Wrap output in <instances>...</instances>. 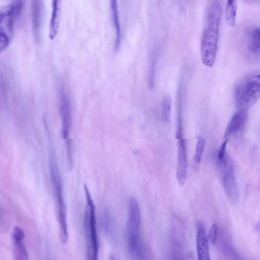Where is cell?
I'll use <instances>...</instances> for the list:
<instances>
[{
	"label": "cell",
	"instance_id": "obj_1",
	"mask_svg": "<svg viewBox=\"0 0 260 260\" xmlns=\"http://www.w3.org/2000/svg\"><path fill=\"white\" fill-rule=\"evenodd\" d=\"M221 15V0H208L201 40V54L203 63L209 67L214 65L216 59Z\"/></svg>",
	"mask_w": 260,
	"mask_h": 260
},
{
	"label": "cell",
	"instance_id": "obj_2",
	"mask_svg": "<svg viewBox=\"0 0 260 260\" xmlns=\"http://www.w3.org/2000/svg\"><path fill=\"white\" fill-rule=\"evenodd\" d=\"M260 98V69L251 72L236 84L234 99L239 110H247Z\"/></svg>",
	"mask_w": 260,
	"mask_h": 260
},
{
	"label": "cell",
	"instance_id": "obj_3",
	"mask_svg": "<svg viewBox=\"0 0 260 260\" xmlns=\"http://www.w3.org/2000/svg\"><path fill=\"white\" fill-rule=\"evenodd\" d=\"M49 159L51 179L56 201L57 218L59 227V239L62 244H66L68 240V232L62 184L55 156L52 151L50 155Z\"/></svg>",
	"mask_w": 260,
	"mask_h": 260
},
{
	"label": "cell",
	"instance_id": "obj_4",
	"mask_svg": "<svg viewBox=\"0 0 260 260\" xmlns=\"http://www.w3.org/2000/svg\"><path fill=\"white\" fill-rule=\"evenodd\" d=\"M87 205L84 215V227L87 243L88 259H96L99 252V240L97 234L95 206L86 184L84 185Z\"/></svg>",
	"mask_w": 260,
	"mask_h": 260
},
{
	"label": "cell",
	"instance_id": "obj_5",
	"mask_svg": "<svg viewBox=\"0 0 260 260\" xmlns=\"http://www.w3.org/2000/svg\"><path fill=\"white\" fill-rule=\"evenodd\" d=\"M15 9L11 4L1 7L0 10V51L5 50L9 45L14 32Z\"/></svg>",
	"mask_w": 260,
	"mask_h": 260
},
{
	"label": "cell",
	"instance_id": "obj_6",
	"mask_svg": "<svg viewBox=\"0 0 260 260\" xmlns=\"http://www.w3.org/2000/svg\"><path fill=\"white\" fill-rule=\"evenodd\" d=\"M218 162L222 170V180L225 191L231 202L235 203L239 199V191L233 167L228 162L226 156Z\"/></svg>",
	"mask_w": 260,
	"mask_h": 260
},
{
	"label": "cell",
	"instance_id": "obj_7",
	"mask_svg": "<svg viewBox=\"0 0 260 260\" xmlns=\"http://www.w3.org/2000/svg\"><path fill=\"white\" fill-rule=\"evenodd\" d=\"M60 98V112L62 118V135L64 140L67 141L68 152V162L70 166H72V155L69 135L71 123V114L70 103L63 91H61Z\"/></svg>",
	"mask_w": 260,
	"mask_h": 260
},
{
	"label": "cell",
	"instance_id": "obj_8",
	"mask_svg": "<svg viewBox=\"0 0 260 260\" xmlns=\"http://www.w3.org/2000/svg\"><path fill=\"white\" fill-rule=\"evenodd\" d=\"M176 138L178 140L176 178L179 184L182 185L185 181L187 172L186 143L183 134H177Z\"/></svg>",
	"mask_w": 260,
	"mask_h": 260
},
{
	"label": "cell",
	"instance_id": "obj_9",
	"mask_svg": "<svg viewBox=\"0 0 260 260\" xmlns=\"http://www.w3.org/2000/svg\"><path fill=\"white\" fill-rule=\"evenodd\" d=\"M197 250L199 260H209L208 238L204 226L199 223L197 226Z\"/></svg>",
	"mask_w": 260,
	"mask_h": 260
},
{
	"label": "cell",
	"instance_id": "obj_10",
	"mask_svg": "<svg viewBox=\"0 0 260 260\" xmlns=\"http://www.w3.org/2000/svg\"><path fill=\"white\" fill-rule=\"evenodd\" d=\"M248 117L247 110H239L235 113L230 120L224 135V138L228 139L239 132L245 125Z\"/></svg>",
	"mask_w": 260,
	"mask_h": 260
},
{
	"label": "cell",
	"instance_id": "obj_11",
	"mask_svg": "<svg viewBox=\"0 0 260 260\" xmlns=\"http://www.w3.org/2000/svg\"><path fill=\"white\" fill-rule=\"evenodd\" d=\"M24 237V232L19 226L14 228L12 238L14 244V255L17 260L28 259V254L22 240Z\"/></svg>",
	"mask_w": 260,
	"mask_h": 260
},
{
	"label": "cell",
	"instance_id": "obj_12",
	"mask_svg": "<svg viewBox=\"0 0 260 260\" xmlns=\"http://www.w3.org/2000/svg\"><path fill=\"white\" fill-rule=\"evenodd\" d=\"M61 0H51V13L49 23V38L54 40L59 29Z\"/></svg>",
	"mask_w": 260,
	"mask_h": 260
},
{
	"label": "cell",
	"instance_id": "obj_13",
	"mask_svg": "<svg viewBox=\"0 0 260 260\" xmlns=\"http://www.w3.org/2000/svg\"><path fill=\"white\" fill-rule=\"evenodd\" d=\"M247 45L252 54L260 57V27L250 29L246 34Z\"/></svg>",
	"mask_w": 260,
	"mask_h": 260
},
{
	"label": "cell",
	"instance_id": "obj_14",
	"mask_svg": "<svg viewBox=\"0 0 260 260\" xmlns=\"http://www.w3.org/2000/svg\"><path fill=\"white\" fill-rule=\"evenodd\" d=\"M110 3L112 21L115 31L114 49L117 51L119 49L121 42V27L118 2L117 0H110Z\"/></svg>",
	"mask_w": 260,
	"mask_h": 260
},
{
	"label": "cell",
	"instance_id": "obj_15",
	"mask_svg": "<svg viewBox=\"0 0 260 260\" xmlns=\"http://www.w3.org/2000/svg\"><path fill=\"white\" fill-rule=\"evenodd\" d=\"M237 14V0H226L225 17L228 24L233 26L235 24Z\"/></svg>",
	"mask_w": 260,
	"mask_h": 260
},
{
	"label": "cell",
	"instance_id": "obj_16",
	"mask_svg": "<svg viewBox=\"0 0 260 260\" xmlns=\"http://www.w3.org/2000/svg\"><path fill=\"white\" fill-rule=\"evenodd\" d=\"M172 99L169 95L165 96L161 101V112L163 120L169 123L171 117Z\"/></svg>",
	"mask_w": 260,
	"mask_h": 260
},
{
	"label": "cell",
	"instance_id": "obj_17",
	"mask_svg": "<svg viewBox=\"0 0 260 260\" xmlns=\"http://www.w3.org/2000/svg\"><path fill=\"white\" fill-rule=\"evenodd\" d=\"M32 21L33 24L34 31L35 33L38 32L40 26V7L39 3L36 0H33L32 7Z\"/></svg>",
	"mask_w": 260,
	"mask_h": 260
},
{
	"label": "cell",
	"instance_id": "obj_18",
	"mask_svg": "<svg viewBox=\"0 0 260 260\" xmlns=\"http://www.w3.org/2000/svg\"><path fill=\"white\" fill-rule=\"evenodd\" d=\"M205 145V139L202 138H199L196 146L194 159L197 163H200Z\"/></svg>",
	"mask_w": 260,
	"mask_h": 260
},
{
	"label": "cell",
	"instance_id": "obj_19",
	"mask_svg": "<svg viewBox=\"0 0 260 260\" xmlns=\"http://www.w3.org/2000/svg\"><path fill=\"white\" fill-rule=\"evenodd\" d=\"M155 62L152 59L150 63L148 74V84L149 88L152 89L154 85Z\"/></svg>",
	"mask_w": 260,
	"mask_h": 260
},
{
	"label": "cell",
	"instance_id": "obj_20",
	"mask_svg": "<svg viewBox=\"0 0 260 260\" xmlns=\"http://www.w3.org/2000/svg\"><path fill=\"white\" fill-rule=\"evenodd\" d=\"M217 237V226L216 224L214 223L211 226L209 232V239L212 244L216 242Z\"/></svg>",
	"mask_w": 260,
	"mask_h": 260
},
{
	"label": "cell",
	"instance_id": "obj_21",
	"mask_svg": "<svg viewBox=\"0 0 260 260\" xmlns=\"http://www.w3.org/2000/svg\"><path fill=\"white\" fill-rule=\"evenodd\" d=\"M228 139H226L221 144L218 153V160L221 161L225 157V150L228 142Z\"/></svg>",
	"mask_w": 260,
	"mask_h": 260
},
{
	"label": "cell",
	"instance_id": "obj_22",
	"mask_svg": "<svg viewBox=\"0 0 260 260\" xmlns=\"http://www.w3.org/2000/svg\"><path fill=\"white\" fill-rule=\"evenodd\" d=\"M22 4V0H13V3H12V4L15 7L17 16H18L21 12Z\"/></svg>",
	"mask_w": 260,
	"mask_h": 260
},
{
	"label": "cell",
	"instance_id": "obj_23",
	"mask_svg": "<svg viewBox=\"0 0 260 260\" xmlns=\"http://www.w3.org/2000/svg\"><path fill=\"white\" fill-rule=\"evenodd\" d=\"M256 230L258 231L260 230V220L256 225Z\"/></svg>",
	"mask_w": 260,
	"mask_h": 260
},
{
	"label": "cell",
	"instance_id": "obj_24",
	"mask_svg": "<svg viewBox=\"0 0 260 260\" xmlns=\"http://www.w3.org/2000/svg\"><path fill=\"white\" fill-rule=\"evenodd\" d=\"M249 1H250V2H256V1H257L258 0H248Z\"/></svg>",
	"mask_w": 260,
	"mask_h": 260
}]
</instances>
